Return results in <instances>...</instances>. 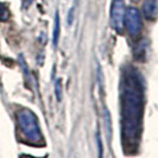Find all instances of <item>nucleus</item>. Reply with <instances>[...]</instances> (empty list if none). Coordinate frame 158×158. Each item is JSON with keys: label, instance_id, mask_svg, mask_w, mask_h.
Here are the masks:
<instances>
[{"label": "nucleus", "instance_id": "nucleus-4", "mask_svg": "<svg viewBox=\"0 0 158 158\" xmlns=\"http://www.w3.org/2000/svg\"><path fill=\"white\" fill-rule=\"evenodd\" d=\"M125 16H126V7L124 0H113L111 7V23L112 27L121 33L125 27Z\"/></svg>", "mask_w": 158, "mask_h": 158}, {"label": "nucleus", "instance_id": "nucleus-2", "mask_svg": "<svg viewBox=\"0 0 158 158\" xmlns=\"http://www.w3.org/2000/svg\"><path fill=\"white\" fill-rule=\"evenodd\" d=\"M17 120L19 128L27 142L36 145L43 142L44 138L40 131V123L33 112L27 108H24L17 113Z\"/></svg>", "mask_w": 158, "mask_h": 158}, {"label": "nucleus", "instance_id": "nucleus-7", "mask_svg": "<svg viewBox=\"0 0 158 158\" xmlns=\"http://www.w3.org/2000/svg\"><path fill=\"white\" fill-rule=\"evenodd\" d=\"M55 89H56V96H57V100L60 101V100H61V92H62V90H61V80H57Z\"/></svg>", "mask_w": 158, "mask_h": 158}, {"label": "nucleus", "instance_id": "nucleus-6", "mask_svg": "<svg viewBox=\"0 0 158 158\" xmlns=\"http://www.w3.org/2000/svg\"><path fill=\"white\" fill-rule=\"evenodd\" d=\"M60 33H61V19H60V13L58 11L56 12L55 16V25H54V31H52V43L54 47H57L58 40H60Z\"/></svg>", "mask_w": 158, "mask_h": 158}, {"label": "nucleus", "instance_id": "nucleus-3", "mask_svg": "<svg viewBox=\"0 0 158 158\" xmlns=\"http://www.w3.org/2000/svg\"><path fill=\"white\" fill-rule=\"evenodd\" d=\"M125 27L131 37H138L143 30L142 15L139 10L135 7L126 8L125 16Z\"/></svg>", "mask_w": 158, "mask_h": 158}, {"label": "nucleus", "instance_id": "nucleus-5", "mask_svg": "<svg viewBox=\"0 0 158 158\" xmlns=\"http://www.w3.org/2000/svg\"><path fill=\"white\" fill-rule=\"evenodd\" d=\"M158 13L157 0H146L144 4V15L148 19H155Z\"/></svg>", "mask_w": 158, "mask_h": 158}, {"label": "nucleus", "instance_id": "nucleus-8", "mask_svg": "<svg viewBox=\"0 0 158 158\" xmlns=\"http://www.w3.org/2000/svg\"><path fill=\"white\" fill-rule=\"evenodd\" d=\"M133 1H137V0H133Z\"/></svg>", "mask_w": 158, "mask_h": 158}, {"label": "nucleus", "instance_id": "nucleus-1", "mask_svg": "<svg viewBox=\"0 0 158 158\" xmlns=\"http://www.w3.org/2000/svg\"><path fill=\"white\" fill-rule=\"evenodd\" d=\"M142 82L137 71L130 69L121 83V123L123 139L126 148L135 145L140 137L144 103Z\"/></svg>", "mask_w": 158, "mask_h": 158}]
</instances>
